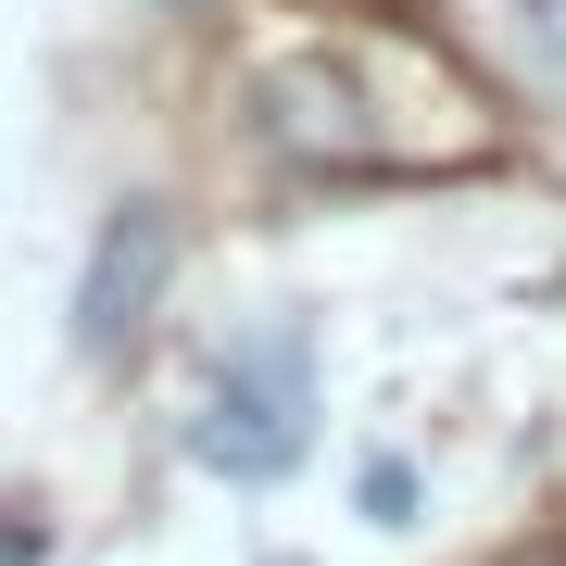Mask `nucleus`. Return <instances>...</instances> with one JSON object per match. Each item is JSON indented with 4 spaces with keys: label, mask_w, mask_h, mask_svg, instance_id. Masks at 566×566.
I'll return each instance as SVG.
<instances>
[{
    "label": "nucleus",
    "mask_w": 566,
    "mask_h": 566,
    "mask_svg": "<svg viewBox=\"0 0 566 566\" xmlns=\"http://www.w3.org/2000/svg\"><path fill=\"white\" fill-rule=\"evenodd\" d=\"M303 453H315V327L264 315L214 353L202 416H189V465L227 479V491H277Z\"/></svg>",
    "instance_id": "nucleus-1"
},
{
    "label": "nucleus",
    "mask_w": 566,
    "mask_h": 566,
    "mask_svg": "<svg viewBox=\"0 0 566 566\" xmlns=\"http://www.w3.org/2000/svg\"><path fill=\"white\" fill-rule=\"evenodd\" d=\"M164 290H177V214L139 189V202L102 214V240H88V264H76V353L88 365H126L151 340Z\"/></svg>",
    "instance_id": "nucleus-2"
},
{
    "label": "nucleus",
    "mask_w": 566,
    "mask_h": 566,
    "mask_svg": "<svg viewBox=\"0 0 566 566\" xmlns=\"http://www.w3.org/2000/svg\"><path fill=\"white\" fill-rule=\"evenodd\" d=\"M353 504L378 516V528H403V516H416V465H403V453H365V479H353Z\"/></svg>",
    "instance_id": "nucleus-3"
},
{
    "label": "nucleus",
    "mask_w": 566,
    "mask_h": 566,
    "mask_svg": "<svg viewBox=\"0 0 566 566\" xmlns=\"http://www.w3.org/2000/svg\"><path fill=\"white\" fill-rule=\"evenodd\" d=\"M39 554H51V528L25 516V504H0V566H39Z\"/></svg>",
    "instance_id": "nucleus-4"
}]
</instances>
